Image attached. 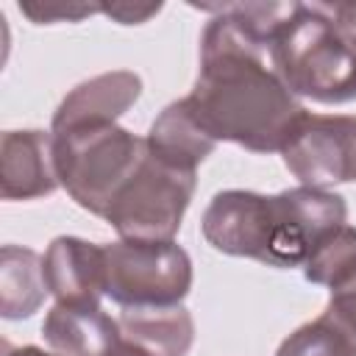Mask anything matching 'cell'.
Returning <instances> with one entry per match:
<instances>
[{
  "label": "cell",
  "instance_id": "obj_1",
  "mask_svg": "<svg viewBox=\"0 0 356 356\" xmlns=\"http://www.w3.org/2000/svg\"><path fill=\"white\" fill-rule=\"evenodd\" d=\"M211 11L200 36V72L186 103L206 134L250 153H281L306 114L270 67V39L253 25L248 3H192Z\"/></svg>",
  "mask_w": 356,
  "mask_h": 356
},
{
  "label": "cell",
  "instance_id": "obj_2",
  "mask_svg": "<svg viewBox=\"0 0 356 356\" xmlns=\"http://www.w3.org/2000/svg\"><path fill=\"white\" fill-rule=\"evenodd\" d=\"M348 203L328 189L295 186L278 195L225 189L203 211V239L225 253L256 259L267 267H303L334 228L345 225Z\"/></svg>",
  "mask_w": 356,
  "mask_h": 356
},
{
  "label": "cell",
  "instance_id": "obj_3",
  "mask_svg": "<svg viewBox=\"0 0 356 356\" xmlns=\"http://www.w3.org/2000/svg\"><path fill=\"white\" fill-rule=\"evenodd\" d=\"M270 67L295 97L328 106L356 100V50L339 39L314 3H298L275 33Z\"/></svg>",
  "mask_w": 356,
  "mask_h": 356
},
{
  "label": "cell",
  "instance_id": "obj_4",
  "mask_svg": "<svg viewBox=\"0 0 356 356\" xmlns=\"http://www.w3.org/2000/svg\"><path fill=\"white\" fill-rule=\"evenodd\" d=\"M53 156L67 195L89 214L106 217L111 200L139 167L145 139L117 122L81 125L53 134Z\"/></svg>",
  "mask_w": 356,
  "mask_h": 356
},
{
  "label": "cell",
  "instance_id": "obj_5",
  "mask_svg": "<svg viewBox=\"0 0 356 356\" xmlns=\"http://www.w3.org/2000/svg\"><path fill=\"white\" fill-rule=\"evenodd\" d=\"M195 184L192 170H178L156 159L145 145L139 167L122 184L103 220L111 222L120 239L172 242L195 195Z\"/></svg>",
  "mask_w": 356,
  "mask_h": 356
},
{
  "label": "cell",
  "instance_id": "obj_6",
  "mask_svg": "<svg viewBox=\"0 0 356 356\" xmlns=\"http://www.w3.org/2000/svg\"><path fill=\"white\" fill-rule=\"evenodd\" d=\"M106 298L122 309L181 306L192 289V259L172 242L117 239L103 245Z\"/></svg>",
  "mask_w": 356,
  "mask_h": 356
},
{
  "label": "cell",
  "instance_id": "obj_7",
  "mask_svg": "<svg viewBox=\"0 0 356 356\" xmlns=\"http://www.w3.org/2000/svg\"><path fill=\"white\" fill-rule=\"evenodd\" d=\"M281 156L300 186L328 189L356 181V117L306 111L281 147Z\"/></svg>",
  "mask_w": 356,
  "mask_h": 356
},
{
  "label": "cell",
  "instance_id": "obj_8",
  "mask_svg": "<svg viewBox=\"0 0 356 356\" xmlns=\"http://www.w3.org/2000/svg\"><path fill=\"white\" fill-rule=\"evenodd\" d=\"M61 186L50 131H6L0 139L3 200H36Z\"/></svg>",
  "mask_w": 356,
  "mask_h": 356
},
{
  "label": "cell",
  "instance_id": "obj_9",
  "mask_svg": "<svg viewBox=\"0 0 356 356\" xmlns=\"http://www.w3.org/2000/svg\"><path fill=\"white\" fill-rule=\"evenodd\" d=\"M42 270L56 303H100L106 295L103 245L78 236H56L42 256Z\"/></svg>",
  "mask_w": 356,
  "mask_h": 356
},
{
  "label": "cell",
  "instance_id": "obj_10",
  "mask_svg": "<svg viewBox=\"0 0 356 356\" xmlns=\"http://www.w3.org/2000/svg\"><path fill=\"white\" fill-rule=\"evenodd\" d=\"M142 95V78L131 70H111L100 72L64 95L58 103L50 131L61 134L81 125H100L117 122Z\"/></svg>",
  "mask_w": 356,
  "mask_h": 356
},
{
  "label": "cell",
  "instance_id": "obj_11",
  "mask_svg": "<svg viewBox=\"0 0 356 356\" xmlns=\"http://www.w3.org/2000/svg\"><path fill=\"white\" fill-rule=\"evenodd\" d=\"M42 337L61 356H108L122 331L100 303H56L44 314Z\"/></svg>",
  "mask_w": 356,
  "mask_h": 356
},
{
  "label": "cell",
  "instance_id": "obj_12",
  "mask_svg": "<svg viewBox=\"0 0 356 356\" xmlns=\"http://www.w3.org/2000/svg\"><path fill=\"white\" fill-rule=\"evenodd\" d=\"M145 145L156 159H161L178 170L197 172V164L214 153L217 139H211L206 134V128L192 114L186 97H181V100L170 103L153 120V125L145 136Z\"/></svg>",
  "mask_w": 356,
  "mask_h": 356
},
{
  "label": "cell",
  "instance_id": "obj_13",
  "mask_svg": "<svg viewBox=\"0 0 356 356\" xmlns=\"http://www.w3.org/2000/svg\"><path fill=\"white\" fill-rule=\"evenodd\" d=\"M122 339L150 356H186L195 342V320L184 306H150L120 312Z\"/></svg>",
  "mask_w": 356,
  "mask_h": 356
},
{
  "label": "cell",
  "instance_id": "obj_14",
  "mask_svg": "<svg viewBox=\"0 0 356 356\" xmlns=\"http://www.w3.org/2000/svg\"><path fill=\"white\" fill-rule=\"evenodd\" d=\"M47 284L42 256L22 245L0 250V314L6 320H28L44 303Z\"/></svg>",
  "mask_w": 356,
  "mask_h": 356
},
{
  "label": "cell",
  "instance_id": "obj_15",
  "mask_svg": "<svg viewBox=\"0 0 356 356\" xmlns=\"http://www.w3.org/2000/svg\"><path fill=\"white\" fill-rule=\"evenodd\" d=\"M303 278L320 286H328L331 292L345 289L356 281V228L339 225L334 228L320 245L312 250V256L303 264Z\"/></svg>",
  "mask_w": 356,
  "mask_h": 356
},
{
  "label": "cell",
  "instance_id": "obj_16",
  "mask_svg": "<svg viewBox=\"0 0 356 356\" xmlns=\"http://www.w3.org/2000/svg\"><path fill=\"white\" fill-rule=\"evenodd\" d=\"M275 356H353V353L342 331L325 314H320L317 320L295 328L278 345Z\"/></svg>",
  "mask_w": 356,
  "mask_h": 356
},
{
  "label": "cell",
  "instance_id": "obj_17",
  "mask_svg": "<svg viewBox=\"0 0 356 356\" xmlns=\"http://www.w3.org/2000/svg\"><path fill=\"white\" fill-rule=\"evenodd\" d=\"M19 11L36 25H53V22H81L83 17L97 14L100 6L95 3H19Z\"/></svg>",
  "mask_w": 356,
  "mask_h": 356
},
{
  "label": "cell",
  "instance_id": "obj_18",
  "mask_svg": "<svg viewBox=\"0 0 356 356\" xmlns=\"http://www.w3.org/2000/svg\"><path fill=\"white\" fill-rule=\"evenodd\" d=\"M323 314L342 331V337L350 345V353L356 356V281L339 292H331V300Z\"/></svg>",
  "mask_w": 356,
  "mask_h": 356
},
{
  "label": "cell",
  "instance_id": "obj_19",
  "mask_svg": "<svg viewBox=\"0 0 356 356\" xmlns=\"http://www.w3.org/2000/svg\"><path fill=\"white\" fill-rule=\"evenodd\" d=\"M314 8L331 22L339 39L356 50V0L350 3H314Z\"/></svg>",
  "mask_w": 356,
  "mask_h": 356
},
{
  "label": "cell",
  "instance_id": "obj_20",
  "mask_svg": "<svg viewBox=\"0 0 356 356\" xmlns=\"http://www.w3.org/2000/svg\"><path fill=\"white\" fill-rule=\"evenodd\" d=\"M100 11L120 25H142L161 11V3H103Z\"/></svg>",
  "mask_w": 356,
  "mask_h": 356
},
{
  "label": "cell",
  "instance_id": "obj_21",
  "mask_svg": "<svg viewBox=\"0 0 356 356\" xmlns=\"http://www.w3.org/2000/svg\"><path fill=\"white\" fill-rule=\"evenodd\" d=\"M108 356H150V353H147V350H142L139 345L128 342V339H120V345H117Z\"/></svg>",
  "mask_w": 356,
  "mask_h": 356
},
{
  "label": "cell",
  "instance_id": "obj_22",
  "mask_svg": "<svg viewBox=\"0 0 356 356\" xmlns=\"http://www.w3.org/2000/svg\"><path fill=\"white\" fill-rule=\"evenodd\" d=\"M6 356H61V353H47L36 345H19V348H6Z\"/></svg>",
  "mask_w": 356,
  "mask_h": 356
}]
</instances>
